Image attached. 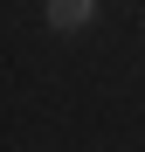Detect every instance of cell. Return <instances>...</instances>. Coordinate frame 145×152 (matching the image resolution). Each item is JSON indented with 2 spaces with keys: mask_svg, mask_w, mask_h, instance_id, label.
<instances>
[{
  "mask_svg": "<svg viewBox=\"0 0 145 152\" xmlns=\"http://www.w3.org/2000/svg\"><path fill=\"white\" fill-rule=\"evenodd\" d=\"M42 21L55 35H83L90 21H97V0H42Z\"/></svg>",
  "mask_w": 145,
  "mask_h": 152,
  "instance_id": "obj_1",
  "label": "cell"
}]
</instances>
